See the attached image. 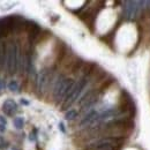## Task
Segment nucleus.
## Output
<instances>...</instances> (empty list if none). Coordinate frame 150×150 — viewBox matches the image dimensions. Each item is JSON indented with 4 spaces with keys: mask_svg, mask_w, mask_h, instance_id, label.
I'll use <instances>...</instances> for the list:
<instances>
[{
    "mask_svg": "<svg viewBox=\"0 0 150 150\" xmlns=\"http://www.w3.org/2000/svg\"><path fill=\"white\" fill-rule=\"evenodd\" d=\"M13 122H14L15 128H18V129H22V128H23L24 121H23V119H22L21 117H15L14 120H13Z\"/></svg>",
    "mask_w": 150,
    "mask_h": 150,
    "instance_id": "obj_2",
    "label": "nucleus"
},
{
    "mask_svg": "<svg viewBox=\"0 0 150 150\" xmlns=\"http://www.w3.org/2000/svg\"><path fill=\"white\" fill-rule=\"evenodd\" d=\"M2 112L7 117H14L18 112V105L13 99H7L2 105Z\"/></svg>",
    "mask_w": 150,
    "mask_h": 150,
    "instance_id": "obj_1",
    "label": "nucleus"
},
{
    "mask_svg": "<svg viewBox=\"0 0 150 150\" xmlns=\"http://www.w3.org/2000/svg\"><path fill=\"white\" fill-rule=\"evenodd\" d=\"M76 117H77V111H75V110H71V111H68V112L65 114V118L67 120H73Z\"/></svg>",
    "mask_w": 150,
    "mask_h": 150,
    "instance_id": "obj_3",
    "label": "nucleus"
},
{
    "mask_svg": "<svg viewBox=\"0 0 150 150\" xmlns=\"http://www.w3.org/2000/svg\"><path fill=\"white\" fill-rule=\"evenodd\" d=\"M8 88H9L12 91H14V93H18V91H19V84H18L16 81H12V82L8 84Z\"/></svg>",
    "mask_w": 150,
    "mask_h": 150,
    "instance_id": "obj_4",
    "label": "nucleus"
},
{
    "mask_svg": "<svg viewBox=\"0 0 150 150\" xmlns=\"http://www.w3.org/2000/svg\"><path fill=\"white\" fill-rule=\"evenodd\" d=\"M59 129H60V131L62 132V133H65V126H64V124H62V122H60V124H59Z\"/></svg>",
    "mask_w": 150,
    "mask_h": 150,
    "instance_id": "obj_5",
    "label": "nucleus"
}]
</instances>
